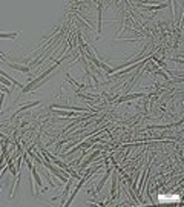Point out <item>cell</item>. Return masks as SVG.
<instances>
[{
  "label": "cell",
  "instance_id": "11",
  "mask_svg": "<svg viewBox=\"0 0 184 207\" xmlns=\"http://www.w3.org/2000/svg\"><path fill=\"white\" fill-rule=\"evenodd\" d=\"M2 144H3V141H0V147H2Z\"/></svg>",
  "mask_w": 184,
  "mask_h": 207
},
{
  "label": "cell",
  "instance_id": "5",
  "mask_svg": "<svg viewBox=\"0 0 184 207\" xmlns=\"http://www.w3.org/2000/svg\"><path fill=\"white\" fill-rule=\"evenodd\" d=\"M109 175H110V169L107 167V170H106V175H104V176L101 178V181L98 182V186H97V190H98V192H100V190H101V187L104 186V182H106V179L109 178Z\"/></svg>",
  "mask_w": 184,
  "mask_h": 207
},
{
  "label": "cell",
  "instance_id": "2",
  "mask_svg": "<svg viewBox=\"0 0 184 207\" xmlns=\"http://www.w3.org/2000/svg\"><path fill=\"white\" fill-rule=\"evenodd\" d=\"M3 63L8 64L9 67L15 69V71H21V72H29V71H31V67H29V66H28V67H25V66H18V64H14V63H8L6 60H3Z\"/></svg>",
  "mask_w": 184,
  "mask_h": 207
},
{
  "label": "cell",
  "instance_id": "4",
  "mask_svg": "<svg viewBox=\"0 0 184 207\" xmlns=\"http://www.w3.org/2000/svg\"><path fill=\"white\" fill-rule=\"evenodd\" d=\"M38 104V101H29V103H26L25 106H21L18 110H15L12 115H17V113H20V112H23V110H25V109H28V107H32V106H37Z\"/></svg>",
  "mask_w": 184,
  "mask_h": 207
},
{
  "label": "cell",
  "instance_id": "10",
  "mask_svg": "<svg viewBox=\"0 0 184 207\" xmlns=\"http://www.w3.org/2000/svg\"><path fill=\"white\" fill-rule=\"evenodd\" d=\"M0 83L5 84V86H9V84H11V81H9V80H6V78H5V77H2V75H0Z\"/></svg>",
  "mask_w": 184,
  "mask_h": 207
},
{
  "label": "cell",
  "instance_id": "8",
  "mask_svg": "<svg viewBox=\"0 0 184 207\" xmlns=\"http://www.w3.org/2000/svg\"><path fill=\"white\" fill-rule=\"evenodd\" d=\"M136 6H141V8H144V9H163V8H166L167 5H166V3H161V5H153V6H143V5L138 3Z\"/></svg>",
  "mask_w": 184,
  "mask_h": 207
},
{
  "label": "cell",
  "instance_id": "1",
  "mask_svg": "<svg viewBox=\"0 0 184 207\" xmlns=\"http://www.w3.org/2000/svg\"><path fill=\"white\" fill-rule=\"evenodd\" d=\"M52 109H69V110H77V112H86V107H74V106H66V104H52Z\"/></svg>",
  "mask_w": 184,
  "mask_h": 207
},
{
  "label": "cell",
  "instance_id": "6",
  "mask_svg": "<svg viewBox=\"0 0 184 207\" xmlns=\"http://www.w3.org/2000/svg\"><path fill=\"white\" fill-rule=\"evenodd\" d=\"M100 153H101V152H100V150H95V152H94V153H92V155H90V156H89V158H87V159H86V161H84V163H83V164H81V166H80V167H81V169H84V167H86V166H87V164H89V163H90V161H92V159H94V158H95V156H98V155H100Z\"/></svg>",
  "mask_w": 184,
  "mask_h": 207
},
{
  "label": "cell",
  "instance_id": "7",
  "mask_svg": "<svg viewBox=\"0 0 184 207\" xmlns=\"http://www.w3.org/2000/svg\"><path fill=\"white\" fill-rule=\"evenodd\" d=\"M31 172H32V176H34V179H35V182H37V186H38V187H41V179L38 178V173H37V169H35L34 166L31 167Z\"/></svg>",
  "mask_w": 184,
  "mask_h": 207
},
{
  "label": "cell",
  "instance_id": "9",
  "mask_svg": "<svg viewBox=\"0 0 184 207\" xmlns=\"http://www.w3.org/2000/svg\"><path fill=\"white\" fill-rule=\"evenodd\" d=\"M101 32V6L98 5V34Z\"/></svg>",
  "mask_w": 184,
  "mask_h": 207
},
{
  "label": "cell",
  "instance_id": "3",
  "mask_svg": "<svg viewBox=\"0 0 184 207\" xmlns=\"http://www.w3.org/2000/svg\"><path fill=\"white\" fill-rule=\"evenodd\" d=\"M140 97H144V94H135V95H126V97H121L117 100V103H123V101H127V100H132V98H140Z\"/></svg>",
  "mask_w": 184,
  "mask_h": 207
}]
</instances>
